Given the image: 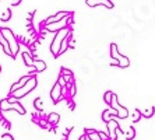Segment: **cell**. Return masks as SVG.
I'll return each instance as SVG.
<instances>
[{"label":"cell","instance_id":"obj_1","mask_svg":"<svg viewBox=\"0 0 155 140\" xmlns=\"http://www.w3.org/2000/svg\"><path fill=\"white\" fill-rule=\"evenodd\" d=\"M69 34H70V29L67 28V27L54 34V38L51 43V52L54 56H59V55H60V45H61V42H63V39H64Z\"/></svg>","mask_w":155,"mask_h":140},{"label":"cell","instance_id":"obj_2","mask_svg":"<svg viewBox=\"0 0 155 140\" xmlns=\"http://www.w3.org/2000/svg\"><path fill=\"white\" fill-rule=\"evenodd\" d=\"M0 32L3 34L4 38L7 39L8 45H10V49H11V55L15 56V55L18 53V50H20V45H18L17 38H15V35L13 34V31H11L10 28H0Z\"/></svg>","mask_w":155,"mask_h":140},{"label":"cell","instance_id":"obj_3","mask_svg":"<svg viewBox=\"0 0 155 140\" xmlns=\"http://www.w3.org/2000/svg\"><path fill=\"white\" fill-rule=\"evenodd\" d=\"M35 87H36V77L35 76H32V77H31V79H29L28 81L21 87V88H18V90L15 91V93H13L11 95H13L14 98H17V100H20V98L25 97L27 94H28L29 91H32Z\"/></svg>","mask_w":155,"mask_h":140},{"label":"cell","instance_id":"obj_4","mask_svg":"<svg viewBox=\"0 0 155 140\" xmlns=\"http://www.w3.org/2000/svg\"><path fill=\"white\" fill-rule=\"evenodd\" d=\"M69 17H66L63 18V20H60V21H56V22H52V24H48V25H43L42 27H45V29L46 31H52V32H58V31H60V29L66 28L67 27V24H69V20H67Z\"/></svg>","mask_w":155,"mask_h":140},{"label":"cell","instance_id":"obj_5","mask_svg":"<svg viewBox=\"0 0 155 140\" xmlns=\"http://www.w3.org/2000/svg\"><path fill=\"white\" fill-rule=\"evenodd\" d=\"M108 123V135H109V140H116V137H117V135H116V132L120 129V125L117 123V121L116 119H110Z\"/></svg>","mask_w":155,"mask_h":140},{"label":"cell","instance_id":"obj_6","mask_svg":"<svg viewBox=\"0 0 155 140\" xmlns=\"http://www.w3.org/2000/svg\"><path fill=\"white\" fill-rule=\"evenodd\" d=\"M70 15H71V13H69V11H59V13H56L54 15H51L49 18H46L45 22H43V25H48V24H52V22L60 21V20H63V18H66V17H70Z\"/></svg>","mask_w":155,"mask_h":140},{"label":"cell","instance_id":"obj_7","mask_svg":"<svg viewBox=\"0 0 155 140\" xmlns=\"http://www.w3.org/2000/svg\"><path fill=\"white\" fill-rule=\"evenodd\" d=\"M51 98L53 102H58V101H60L61 98H63V93H61V86L59 84L58 81L54 83L53 88H52L51 91Z\"/></svg>","mask_w":155,"mask_h":140},{"label":"cell","instance_id":"obj_8","mask_svg":"<svg viewBox=\"0 0 155 140\" xmlns=\"http://www.w3.org/2000/svg\"><path fill=\"white\" fill-rule=\"evenodd\" d=\"M34 74H28V76H25V77H22V79H20V81H17V83H14V84H13V86H11V88H10V95L13 93H15V91L18 90V88H21L22 86H24V84H25L27 81H28L29 79H31V77H32Z\"/></svg>","mask_w":155,"mask_h":140},{"label":"cell","instance_id":"obj_9","mask_svg":"<svg viewBox=\"0 0 155 140\" xmlns=\"http://www.w3.org/2000/svg\"><path fill=\"white\" fill-rule=\"evenodd\" d=\"M0 45L3 46V50H4V53L6 55H11V49H10V45H8L7 39L4 38V35L2 32H0ZM13 56V55H11Z\"/></svg>","mask_w":155,"mask_h":140},{"label":"cell","instance_id":"obj_10","mask_svg":"<svg viewBox=\"0 0 155 140\" xmlns=\"http://www.w3.org/2000/svg\"><path fill=\"white\" fill-rule=\"evenodd\" d=\"M110 56H112L113 59H116V60H119V59L122 58V55H120L119 50H117V45H116V43H110Z\"/></svg>","mask_w":155,"mask_h":140},{"label":"cell","instance_id":"obj_11","mask_svg":"<svg viewBox=\"0 0 155 140\" xmlns=\"http://www.w3.org/2000/svg\"><path fill=\"white\" fill-rule=\"evenodd\" d=\"M22 59H24V63H25L27 66H29V67L34 66V59H32V56L29 55V52H22Z\"/></svg>","mask_w":155,"mask_h":140},{"label":"cell","instance_id":"obj_12","mask_svg":"<svg viewBox=\"0 0 155 140\" xmlns=\"http://www.w3.org/2000/svg\"><path fill=\"white\" fill-rule=\"evenodd\" d=\"M34 69H35L36 72H43L45 69H46V63L42 60H34Z\"/></svg>","mask_w":155,"mask_h":140},{"label":"cell","instance_id":"obj_13","mask_svg":"<svg viewBox=\"0 0 155 140\" xmlns=\"http://www.w3.org/2000/svg\"><path fill=\"white\" fill-rule=\"evenodd\" d=\"M70 36H71V32L69 34V35L66 36L64 39H63V42H61V45H60V53H63L64 50H67V48L70 46L69 45V42H70Z\"/></svg>","mask_w":155,"mask_h":140},{"label":"cell","instance_id":"obj_14","mask_svg":"<svg viewBox=\"0 0 155 140\" xmlns=\"http://www.w3.org/2000/svg\"><path fill=\"white\" fill-rule=\"evenodd\" d=\"M61 74H63V77H64V80H66L67 83L71 81V80H73V72H71V70L63 69V70H61Z\"/></svg>","mask_w":155,"mask_h":140},{"label":"cell","instance_id":"obj_15","mask_svg":"<svg viewBox=\"0 0 155 140\" xmlns=\"http://www.w3.org/2000/svg\"><path fill=\"white\" fill-rule=\"evenodd\" d=\"M59 119H60V116H59V114H51V115L48 116V122L49 123H58Z\"/></svg>","mask_w":155,"mask_h":140},{"label":"cell","instance_id":"obj_16","mask_svg":"<svg viewBox=\"0 0 155 140\" xmlns=\"http://www.w3.org/2000/svg\"><path fill=\"white\" fill-rule=\"evenodd\" d=\"M98 6H105L106 9H113V3L110 0H98Z\"/></svg>","mask_w":155,"mask_h":140},{"label":"cell","instance_id":"obj_17","mask_svg":"<svg viewBox=\"0 0 155 140\" xmlns=\"http://www.w3.org/2000/svg\"><path fill=\"white\" fill-rule=\"evenodd\" d=\"M85 135L90 137L91 140H102L101 136H99V132H98V130H94V132H91V133H85Z\"/></svg>","mask_w":155,"mask_h":140},{"label":"cell","instance_id":"obj_18","mask_svg":"<svg viewBox=\"0 0 155 140\" xmlns=\"http://www.w3.org/2000/svg\"><path fill=\"white\" fill-rule=\"evenodd\" d=\"M129 65H130V60L126 58V56H123L122 55V58L119 59V66L120 67H127Z\"/></svg>","mask_w":155,"mask_h":140},{"label":"cell","instance_id":"obj_19","mask_svg":"<svg viewBox=\"0 0 155 140\" xmlns=\"http://www.w3.org/2000/svg\"><path fill=\"white\" fill-rule=\"evenodd\" d=\"M154 114H155V108H150L148 111H141V115L144 118H151Z\"/></svg>","mask_w":155,"mask_h":140},{"label":"cell","instance_id":"obj_20","mask_svg":"<svg viewBox=\"0 0 155 140\" xmlns=\"http://www.w3.org/2000/svg\"><path fill=\"white\" fill-rule=\"evenodd\" d=\"M141 111L140 109H133V122H138L141 119Z\"/></svg>","mask_w":155,"mask_h":140},{"label":"cell","instance_id":"obj_21","mask_svg":"<svg viewBox=\"0 0 155 140\" xmlns=\"http://www.w3.org/2000/svg\"><path fill=\"white\" fill-rule=\"evenodd\" d=\"M112 97H113V93H112V91H108V93H105L104 98H105V102H106L108 105L112 104Z\"/></svg>","mask_w":155,"mask_h":140},{"label":"cell","instance_id":"obj_22","mask_svg":"<svg viewBox=\"0 0 155 140\" xmlns=\"http://www.w3.org/2000/svg\"><path fill=\"white\" fill-rule=\"evenodd\" d=\"M11 18V11H10V9H6V11H4V14H3V17L0 18L2 21H8Z\"/></svg>","mask_w":155,"mask_h":140},{"label":"cell","instance_id":"obj_23","mask_svg":"<svg viewBox=\"0 0 155 140\" xmlns=\"http://www.w3.org/2000/svg\"><path fill=\"white\" fill-rule=\"evenodd\" d=\"M34 107L38 109V111H41V109H43V105H42V98H36L35 101H34Z\"/></svg>","mask_w":155,"mask_h":140},{"label":"cell","instance_id":"obj_24","mask_svg":"<svg viewBox=\"0 0 155 140\" xmlns=\"http://www.w3.org/2000/svg\"><path fill=\"white\" fill-rule=\"evenodd\" d=\"M124 136H126V139H127V140H131L134 136H136V130H134L133 128H131V129H130L129 132H127L126 135H124Z\"/></svg>","mask_w":155,"mask_h":140},{"label":"cell","instance_id":"obj_25","mask_svg":"<svg viewBox=\"0 0 155 140\" xmlns=\"http://www.w3.org/2000/svg\"><path fill=\"white\" fill-rule=\"evenodd\" d=\"M58 83H59V84H60L61 87H66V86H67V81H66V80H64V77H63V74H60V77H59Z\"/></svg>","mask_w":155,"mask_h":140},{"label":"cell","instance_id":"obj_26","mask_svg":"<svg viewBox=\"0 0 155 140\" xmlns=\"http://www.w3.org/2000/svg\"><path fill=\"white\" fill-rule=\"evenodd\" d=\"M85 3L88 4L90 7H97V6H98V0H87Z\"/></svg>","mask_w":155,"mask_h":140},{"label":"cell","instance_id":"obj_27","mask_svg":"<svg viewBox=\"0 0 155 140\" xmlns=\"http://www.w3.org/2000/svg\"><path fill=\"white\" fill-rule=\"evenodd\" d=\"M2 139H3V140H14V139H13V136H11V135H8V133H4L3 136H2Z\"/></svg>","mask_w":155,"mask_h":140},{"label":"cell","instance_id":"obj_28","mask_svg":"<svg viewBox=\"0 0 155 140\" xmlns=\"http://www.w3.org/2000/svg\"><path fill=\"white\" fill-rule=\"evenodd\" d=\"M99 136H101V139H102V140H109V135H105V133L99 132Z\"/></svg>","mask_w":155,"mask_h":140},{"label":"cell","instance_id":"obj_29","mask_svg":"<svg viewBox=\"0 0 155 140\" xmlns=\"http://www.w3.org/2000/svg\"><path fill=\"white\" fill-rule=\"evenodd\" d=\"M20 3H21V0H11V4H13V6H18Z\"/></svg>","mask_w":155,"mask_h":140},{"label":"cell","instance_id":"obj_30","mask_svg":"<svg viewBox=\"0 0 155 140\" xmlns=\"http://www.w3.org/2000/svg\"><path fill=\"white\" fill-rule=\"evenodd\" d=\"M0 70H2V69H0Z\"/></svg>","mask_w":155,"mask_h":140}]
</instances>
